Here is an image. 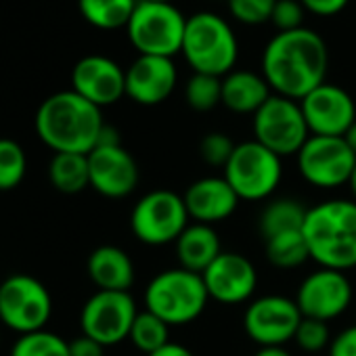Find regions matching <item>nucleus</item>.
Returning <instances> with one entry per match:
<instances>
[{
    "mask_svg": "<svg viewBox=\"0 0 356 356\" xmlns=\"http://www.w3.org/2000/svg\"><path fill=\"white\" fill-rule=\"evenodd\" d=\"M329 51L321 34L310 28L277 32L262 51V76L275 95L302 101L325 84Z\"/></svg>",
    "mask_w": 356,
    "mask_h": 356,
    "instance_id": "nucleus-1",
    "label": "nucleus"
},
{
    "mask_svg": "<svg viewBox=\"0 0 356 356\" xmlns=\"http://www.w3.org/2000/svg\"><path fill=\"white\" fill-rule=\"evenodd\" d=\"M34 128L38 138L55 153L88 155L105 128L101 107L74 90H61L42 101Z\"/></svg>",
    "mask_w": 356,
    "mask_h": 356,
    "instance_id": "nucleus-2",
    "label": "nucleus"
},
{
    "mask_svg": "<svg viewBox=\"0 0 356 356\" xmlns=\"http://www.w3.org/2000/svg\"><path fill=\"white\" fill-rule=\"evenodd\" d=\"M302 235L318 268H356V202L327 200L308 208Z\"/></svg>",
    "mask_w": 356,
    "mask_h": 356,
    "instance_id": "nucleus-3",
    "label": "nucleus"
},
{
    "mask_svg": "<svg viewBox=\"0 0 356 356\" xmlns=\"http://www.w3.org/2000/svg\"><path fill=\"white\" fill-rule=\"evenodd\" d=\"M143 300L145 310L170 327H183L206 312L210 293L202 275L178 266L157 273L145 287Z\"/></svg>",
    "mask_w": 356,
    "mask_h": 356,
    "instance_id": "nucleus-4",
    "label": "nucleus"
},
{
    "mask_svg": "<svg viewBox=\"0 0 356 356\" xmlns=\"http://www.w3.org/2000/svg\"><path fill=\"white\" fill-rule=\"evenodd\" d=\"M181 53L195 74L225 78L235 70L239 57V40L225 17L210 11H200L187 17Z\"/></svg>",
    "mask_w": 356,
    "mask_h": 356,
    "instance_id": "nucleus-5",
    "label": "nucleus"
},
{
    "mask_svg": "<svg viewBox=\"0 0 356 356\" xmlns=\"http://www.w3.org/2000/svg\"><path fill=\"white\" fill-rule=\"evenodd\" d=\"M222 176L241 202H266L281 185L283 157L254 138L243 140L235 147Z\"/></svg>",
    "mask_w": 356,
    "mask_h": 356,
    "instance_id": "nucleus-6",
    "label": "nucleus"
},
{
    "mask_svg": "<svg viewBox=\"0 0 356 356\" xmlns=\"http://www.w3.org/2000/svg\"><path fill=\"white\" fill-rule=\"evenodd\" d=\"M187 17L172 3H147L138 0L126 26L130 44L138 55L174 57L183 51Z\"/></svg>",
    "mask_w": 356,
    "mask_h": 356,
    "instance_id": "nucleus-7",
    "label": "nucleus"
},
{
    "mask_svg": "<svg viewBox=\"0 0 356 356\" xmlns=\"http://www.w3.org/2000/svg\"><path fill=\"white\" fill-rule=\"evenodd\" d=\"M191 225L183 195L170 189H155L145 193L130 212L132 235L151 248L176 243L183 231Z\"/></svg>",
    "mask_w": 356,
    "mask_h": 356,
    "instance_id": "nucleus-8",
    "label": "nucleus"
},
{
    "mask_svg": "<svg viewBox=\"0 0 356 356\" xmlns=\"http://www.w3.org/2000/svg\"><path fill=\"white\" fill-rule=\"evenodd\" d=\"M254 140L277 153L279 157L298 155L310 138V130L300 101L270 95V99L252 115Z\"/></svg>",
    "mask_w": 356,
    "mask_h": 356,
    "instance_id": "nucleus-9",
    "label": "nucleus"
},
{
    "mask_svg": "<svg viewBox=\"0 0 356 356\" xmlns=\"http://www.w3.org/2000/svg\"><path fill=\"white\" fill-rule=\"evenodd\" d=\"M53 298L44 283L30 275H11L0 283V321L19 335L47 329Z\"/></svg>",
    "mask_w": 356,
    "mask_h": 356,
    "instance_id": "nucleus-10",
    "label": "nucleus"
},
{
    "mask_svg": "<svg viewBox=\"0 0 356 356\" xmlns=\"http://www.w3.org/2000/svg\"><path fill=\"white\" fill-rule=\"evenodd\" d=\"M298 172L316 189H337L350 183L356 155L343 136H314L304 143L296 155Z\"/></svg>",
    "mask_w": 356,
    "mask_h": 356,
    "instance_id": "nucleus-11",
    "label": "nucleus"
},
{
    "mask_svg": "<svg viewBox=\"0 0 356 356\" xmlns=\"http://www.w3.org/2000/svg\"><path fill=\"white\" fill-rule=\"evenodd\" d=\"M138 310L130 291H101L92 293L80 312L82 335L101 346H115L128 339Z\"/></svg>",
    "mask_w": 356,
    "mask_h": 356,
    "instance_id": "nucleus-12",
    "label": "nucleus"
},
{
    "mask_svg": "<svg viewBox=\"0 0 356 356\" xmlns=\"http://www.w3.org/2000/svg\"><path fill=\"white\" fill-rule=\"evenodd\" d=\"M302 312L293 298L270 293L254 298L243 312V331L260 348H275L293 341Z\"/></svg>",
    "mask_w": 356,
    "mask_h": 356,
    "instance_id": "nucleus-13",
    "label": "nucleus"
},
{
    "mask_svg": "<svg viewBox=\"0 0 356 356\" xmlns=\"http://www.w3.org/2000/svg\"><path fill=\"white\" fill-rule=\"evenodd\" d=\"M352 296V283L346 273L318 268L304 277L293 300L304 318L329 323L350 308Z\"/></svg>",
    "mask_w": 356,
    "mask_h": 356,
    "instance_id": "nucleus-14",
    "label": "nucleus"
},
{
    "mask_svg": "<svg viewBox=\"0 0 356 356\" xmlns=\"http://www.w3.org/2000/svg\"><path fill=\"white\" fill-rule=\"evenodd\" d=\"M90 187L109 200H124L138 187L140 170L122 145H99L88 153Z\"/></svg>",
    "mask_w": 356,
    "mask_h": 356,
    "instance_id": "nucleus-15",
    "label": "nucleus"
},
{
    "mask_svg": "<svg viewBox=\"0 0 356 356\" xmlns=\"http://www.w3.org/2000/svg\"><path fill=\"white\" fill-rule=\"evenodd\" d=\"M302 111L310 134L314 136H343L356 122V103L348 90L337 84H321L302 101Z\"/></svg>",
    "mask_w": 356,
    "mask_h": 356,
    "instance_id": "nucleus-16",
    "label": "nucleus"
},
{
    "mask_svg": "<svg viewBox=\"0 0 356 356\" xmlns=\"http://www.w3.org/2000/svg\"><path fill=\"white\" fill-rule=\"evenodd\" d=\"M202 277L210 300L227 306L250 302L258 287V270L254 262L237 252H222Z\"/></svg>",
    "mask_w": 356,
    "mask_h": 356,
    "instance_id": "nucleus-17",
    "label": "nucleus"
},
{
    "mask_svg": "<svg viewBox=\"0 0 356 356\" xmlns=\"http://www.w3.org/2000/svg\"><path fill=\"white\" fill-rule=\"evenodd\" d=\"M72 90L103 109L126 97V70L105 55H86L72 70Z\"/></svg>",
    "mask_w": 356,
    "mask_h": 356,
    "instance_id": "nucleus-18",
    "label": "nucleus"
},
{
    "mask_svg": "<svg viewBox=\"0 0 356 356\" xmlns=\"http://www.w3.org/2000/svg\"><path fill=\"white\" fill-rule=\"evenodd\" d=\"M178 82V70L170 57L138 55L126 70V97L153 107L170 99Z\"/></svg>",
    "mask_w": 356,
    "mask_h": 356,
    "instance_id": "nucleus-19",
    "label": "nucleus"
},
{
    "mask_svg": "<svg viewBox=\"0 0 356 356\" xmlns=\"http://www.w3.org/2000/svg\"><path fill=\"white\" fill-rule=\"evenodd\" d=\"M191 222L214 227L229 220L239 206L237 193L231 189L225 176H204L187 187L183 193Z\"/></svg>",
    "mask_w": 356,
    "mask_h": 356,
    "instance_id": "nucleus-20",
    "label": "nucleus"
},
{
    "mask_svg": "<svg viewBox=\"0 0 356 356\" xmlns=\"http://www.w3.org/2000/svg\"><path fill=\"white\" fill-rule=\"evenodd\" d=\"M90 281L101 291H130L134 285V262L118 245H101L92 250L86 262Z\"/></svg>",
    "mask_w": 356,
    "mask_h": 356,
    "instance_id": "nucleus-21",
    "label": "nucleus"
},
{
    "mask_svg": "<svg viewBox=\"0 0 356 356\" xmlns=\"http://www.w3.org/2000/svg\"><path fill=\"white\" fill-rule=\"evenodd\" d=\"M273 95L262 74L233 70L222 78V105L239 115H254Z\"/></svg>",
    "mask_w": 356,
    "mask_h": 356,
    "instance_id": "nucleus-22",
    "label": "nucleus"
},
{
    "mask_svg": "<svg viewBox=\"0 0 356 356\" xmlns=\"http://www.w3.org/2000/svg\"><path fill=\"white\" fill-rule=\"evenodd\" d=\"M174 250L181 268L204 275L210 264L222 254V243L214 227L191 222L183 231V235L176 239Z\"/></svg>",
    "mask_w": 356,
    "mask_h": 356,
    "instance_id": "nucleus-23",
    "label": "nucleus"
},
{
    "mask_svg": "<svg viewBox=\"0 0 356 356\" xmlns=\"http://www.w3.org/2000/svg\"><path fill=\"white\" fill-rule=\"evenodd\" d=\"M308 208L296 197H275L270 200L258 218V231L262 239H270L283 233L302 231Z\"/></svg>",
    "mask_w": 356,
    "mask_h": 356,
    "instance_id": "nucleus-24",
    "label": "nucleus"
},
{
    "mask_svg": "<svg viewBox=\"0 0 356 356\" xmlns=\"http://www.w3.org/2000/svg\"><path fill=\"white\" fill-rule=\"evenodd\" d=\"M51 185L65 195L82 193L90 187L88 155L82 153H55L49 163Z\"/></svg>",
    "mask_w": 356,
    "mask_h": 356,
    "instance_id": "nucleus-25",
    "label": "nucleus"
},
{
    "mask_svg": "<svg viewBox=\"0 0 356 356\" xmlns=\"http://www.w3.org/2000/svg\"><path fill=\"white\" fill-rule=\"evenodd\" d=\"M138 0H78L82 17L99 30L126 28Z\"/></svg>",
    "mask_w": 356,
    "mask_h": 356,
    "instance_id": "nucleus-26",
    "label": "nucleus"
},
{
    "mask_svg": "<svg viewBox=\"0 0 356 356\" xmlns=\"http://www.w3.org/2000/svg\"><path fill=\"white\" fill-rule=\"evenodd\" d=\"M264 254H266V260L275 268H281V270L298 268L310 260L308 245H306L302 231L283 233V235L266 239L264 241Z\"/></svg>",
    "mask_w": 356,
    "mask_h": 356,
    "instance_id": "nucleus-27",
    "label": "nucleus"
},
{
    "mask_svg": "<svg viewBox=\"0 0 356 356\" xmlns=\"http://www.w3.org/2000/svg\"><path fill=\"white\" fill-rule=\"evenodd\" d=\"M170 325L163 323L159 316H155L149 310H143L136 314L130 335L128 339L132 341V346L136 350H140L143 354H153L159 348H163L165 343H170Z\"/></svg>",
    "mask_w": 356,
    "mask_h": 356,
    "instance_id": "nucleus-28",
    "label": "nucleus"
},
{
    "mask_svg": "<svg viewBox=\"0 0 356 356\" xmlns=\"http://www.w3.org/2000/svg\"><path fill=\"white\" fill-rule=\"evenodd\" d=\"M28 172L24 147L13 138H0V191L17 189Z\"/></svg>",
    "mask_w": 356,
    "mask_h": 356,
    "instance_id": "nucleus-29",
    "label": "nucleus"
},
{
    "mask_svg": "<svg viewBox=\"0 0 356 356\" xmlns=\"http://www.w3.org/2000/svg\"><path fill=\"white\" fill-rule=\"evenodd\" d=\"M185 101L193 111H212L222 103V78L193 72L185 86Z\"/></svg>",
    "mask_w": 356,
    "mask_h": 356,
    "instance_id": "nucleus-30",
    "label": "nucleus"
},
{
    "mask_svg": "<svg viewBox=\"0 0 356 356\" xmlns=\"http://www.w3.org/2000/svg\"><path fill=\"white\" fill-rule=\"evenodd\" d=\"M11 356H70V341L53 331L40 329L19 335L11 348Z\"/></svg>",
    "mask_w": 356,
    "mask_h": 356,
    "instance_id": "nucleus-31",
    "label": "nucleus"
},
{
    "mask_svg": "<svg viewBox=\"0 0 356 356\" xmlns=\"http://www.w3.org/2000/svg\"><path fill=\"white\" fill-rule=\"evenodd\" d=\"M331 331L329 325L325 321H316V318H302V323L298 325V331L293 335V341L300 350L316 354L321 350H329L331 346Z\"/></svg>",
    "mask_w": 356,
    "mask_h": 356,
    "instance_id": "nucleus-32",
    "label": "nucleus"
},
{
    "mask_svg": "<svg viewBox=\"0 0 356 356\" xmlns=\"http://www.w3.org/2000/svg\"><path fill=\"white\" fill-rule=\"evenodd\" d=\"M235 143L229 134L225 132H208L202 140H200V157L212 165V168H222L229 163L233 151H235Z\"/></svg>",
    "mask_w": 356,
    "mask_h": 356,
    "instance_id": "nucleus-33",
    "label": "nucleus"
},
{
    "mask_svg": "<svg viewBox=\"0 0 356 356\" xmlns=\"http://www.w3.org/2000/svg\"><path fill=\"white\" fill-rule=\"evenodd\" d=\"M277 5V0H227L231 15L248 26L264 24L270 19V13Z\"/></svg>",
    "mask_w": 356,
    "mask_h": 356,
    "instance_id": "nucleus-34",
    "label": "nucleus"
},
{
    "mask_svg": "<svg viewBox=\"0 0 356 356\" xmlns=\"http://www.w3.org/2000/svg\"><path fill=\"white\" fill-rule=\"evenodd\" d=\"M304 13L306 9L300 0H277L268 22L277 32H291L304 28Z\"/></svg>",
    "mask_w": 356,
    "mask_h": 356,
    "instance_id": "nucleus-35",
    "label": "nucleus"
},
{
    "mask_svg": "<svg viewBox=\"0 0 356 356\" xmlns=\"http://www.w3.org/2000/svg\"><path fill=\"white\" fill-rule=\"evenodd\" d=\"M329 356H356V325L346 327L331 339Z\"/></svg>",
    "mask_w": 356,
    "mask_h": 356,
    "instance_id": "nucleus-36",
    "label": "nucleus"
},
{
    "mask_svg": "<svg viewBox=\"0 0 356 356\" xmlns=\"http://www.w3.org/2000/svg\"><path fill=\"white\" fill-rule=\"evenodd\" d=\"M304 5L306 11H310L312 15H318V17H333L337 13H341L350 0H300Z\"/></svg>",
    "mask_w": 356,
    "mask_h": 356,
    "instance_id": "nucleus-37",
    "label": "nucleus"
},
{
    "mask_svg": "<svg viewBox=\"0 0 356 356\" xmlns=\"http://www.w3.org/2000/svg\"><path fill=\"white\" fill-rule=\"evenodd\" d=\"M70 356H105V346L86 335H80L70 341Z\"/></svg>",
    "mask_w": 356,
    "mask_h": 356,
    "instance_id": "nucleus-38",
    "label": "nucleus"
},
{
    "mask_svg": "<svg viewBox=\"0 0 356 356\" xmlns=\"http://www.w3.org/2000/svg\"><path fill=\"white\" fill-rule=\"evenodd\" d=\"M149 356H195L187 346H183V343H174V341H170V343H165L163 348H159L157 352H153V354H149Z\"/></svg>",
    "mask_w": 356,
    "mask_h": 356,
    "instance_id": "nucleus-39",
    "label": "nucleus"
},
{
    "mask_svg": "<svg viewBox=\"0 0 356 356\" xmlns=\"http://www.w3.org/2000/svg\"><path fill=\"white\" fill-rule=\"evenodd\" d=\"M254 356H291L285 346H275V348H260Z\"/></svg>",
    "mask_w": 356,
    "mask_h": 356,
    "instance_id": "nucleus-40",
    "label": "nucleus"
},
{
    "mask_svg": "<svg viewBox=\"0 0 356 356\" xmlns=\"http://www.w3.org/2000/svg\"><path fill=\"white\" fill-rule=\"evenodd\" d=\"M343 140L348 143V147L352 149V153L356 155V122L348 128V132L343 134Z\"/></svg>",
    "mask_w": 356,
    "mask_h": 356,
    "instance_id": "nucleus-41",
    "label": "nucleus"
},
{
    "mask_svg": "<svg viewBox=\"0 0 356 356\" xmlns=\"http://www.w3.org/2000/svg\"><path fill=\"white\" fill-rule=\"evenodd\" d=\"M348 187H350L352 200L356 202V165H354V172H352V176H350V183H348Z\"/></svg>",
    "mask_w": 356,
    "mask_h": 356,
    "instance_id": "nucleus-42",
    "label": "nucleus"
},
{
    "mask_svg": "<svg viewBox=\"0 0 356 356\" xmlns=\"http://www.w3.org/2000/svg\"><path fill=\"white\" fill-rule=\"evenodd\" d=\"M147 3H172V0H147Z\"/></svg>",
    "mask_w": 356,
    "mask_h": 356,
    "instance_id": "nucleus-43",
    "label": "nucleus"
}]
</instances>
